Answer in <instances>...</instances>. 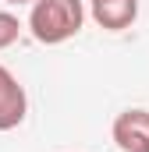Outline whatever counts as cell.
<instances>
[{
    "mask_svg": "<svg viewBox=\"0 0 149 152\" xmlns=\"http://www.w3.org/2000/svg\"><path fill=\"white\" fill-rule=\"evenodd\" d=\"M4 4H32V0H4Z\"/></svg>",
    "mask_w": 149,
    "mask_h": 152,
    "instance_id": "obj_6",
    "label": "cell"
},
{
    "mask_svg": "<svg viewBox=\"0 0 149 152\" xmlns=\"http://www.w3.org/2000/svg\"><path fill=\"white\" fill-rule=\"evenodd\" d=\"M82 21H85L82 0H32L29 32L43 46H57V42H68L71 36H78Z\"/></svg>",
    "mask_w": 149,
    "mask_h": 152,
    "instance_id": "obj_1",
    "label": "cell"
},
{
    "mask_svg": "<svg viewBox=\"0 0 149 152\" xmlns=\"http://www.w3.org/2000/svg\"><path fill=\"white\" fill-rule=\"evenodd\" d=\"M92 18L107 32H124L139 18V0H92Z\"/></svg>",
    "mask_w": 149,
    "mask_h": 152,
    "instance_id": "obj_4",
    "label": "cell"
},
{
    "mask_svg": "<svg viewBox=\"0 0 149 152\" xmlns=\"http://www.w3.org/2000/svg\"><path fill=\"white\" fill-rule=\"evenodd\" d=\"M21 36V21L11 14V11H0V50H7V46H14Z\"/></svg>",
    "mask_w": 149,
    "mask_h": 152,
    "instance_id": "obj_5",
    "label": "cell"
},
{
    "mask_svg": "<svg viewBox=\"0 0 149 152\" xmlns=\"http://www.w3.org/2000/svg\"><path fill=\"white\" fill-rule=\"evenodd\" d=\"M29 113V99L21 81L0 64V131H14Z\"/></svg>",
    "mask_w": 149,
    "mask_h": 152,
    "instance_id": "obj_3",
    "label": "cell"
},
{
    "mask_svg": "<svg viewBox=\"0 0 149 152\" xmlns=\"http://www.w3.org/2000/svg\"><path fill=\"white\" fill-rule=\"evenodd\" d=\"M114 142L121 152H149V110H124L114 120Z\"/></svg>",
    "mask_w": 149,
    "mask_h": 152,
    "instance_id": "obj_2",
    "label": "cell"
}]
</instances>
